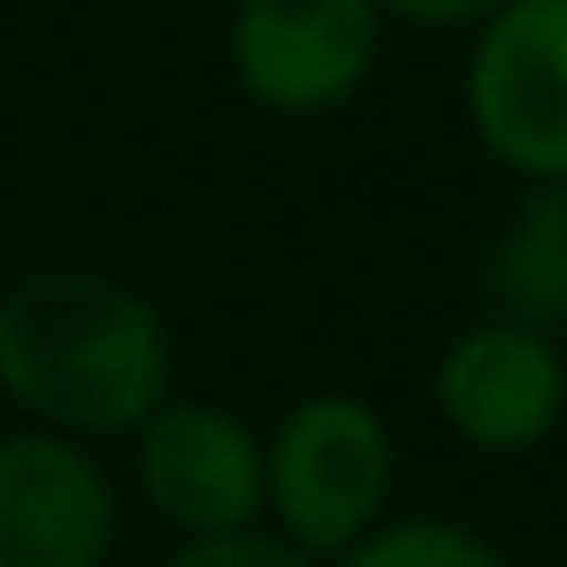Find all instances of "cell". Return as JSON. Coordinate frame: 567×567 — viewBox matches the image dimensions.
<instances>
[{
  "mask_svg": "<svg viewBox=\"0 0 567 567\" xmlns=\"http://www.w3.org/2000/svg\"><path fill=\"white\" fill-rule=\"evenodd\" d=\"M381 54L374 0H240L234 14V74L274 114L341 107Z\"/></svg>",
  "mask_w": 567,
  "mask_h": 567,
  "instance_id": "cell-5",
  "label": "cell"
},
{
  "mask_svg": "<svg viewBox=\"0 0 567 567\" xmlns=\"http://www.w3.org/2000/svg\"><path fill=\"white\" fill-rule=\"evenodd\" d=\"M374 8H388L401 21H421V28H481L507 0H374Z\"/></svg>",
  "mask_w": 567,
  "mask_h": 567,
  "instance_id": "cell-11",
  "label": "cell"
},
{
  "mask_svg": "<svg viewBox=\"0 0 567 567\" xmlns=\"http://www.w3.org/2000/svg\"><path fill=\"white\" fill-rule=\"evenodd\" d=\"M434 401L467 447L527 454L567 414V368H560L547 334L514 328V321H487V328H467L441 354Z\"/></svg>",
  "mask_w": 567,
  "mask_h": 567,
  "instance_id": "cell-7",
  "label": "cell"
},
{
  "mask_svg": "<svg viewBox=\"0 0 567 567\" xmlns=\"http://www.w3.org/2000/svg\"><path fill=\"white\" fill-rule=\"evenodd\" d=\"M467 114L501 167L567 181V0H507L481 21Z\"/></svg>",
  "mask_w": 567,
  "mask_h": 567,
  "instance_id": "cell-3",
  "label": "cell"
},
{
  "mask_svg": "<svg viewBox=\"0 0 567 567\" xmlns=\"http://www.w3.org/2000/svg\"><path fill=\"white\" fill-rule=\"evenodd\" d=\"M134 474L147 507L187 540L254 527L267 507V454L247 421L214 401H161L134 427Z\"/></svg>",
  "mask_w": 567,
  "mask_h": 567,
  "instance_id": "cell-4",
  "label": "cell"
},
{
  "mask_svg": "<svg viewBox=\"0 0 567 567\" xmlns=\"http://www.w3.org/2000/svg\"><path fill=\"white\" fill-rule=\"evenodd\" d=\"M267 454V507L295 547L348 554L361 534L381 527L394 487V441L388 421L361 394H308L280 414Z\"/></svg>",
  "mask_w": 567,
  "mask_h": 567,
  "instance_id": "cell-2",
  "label": "cell"
},
{
  "mask_svg": "<svg viewBox=\"0 0 567 567\" xmlns=\"http://www.w3.org/2000/svg\"><path fill=\"white\" fill-rule=\"evenodd\" d=\"M341 567H507V560L481 534L421 514V520H381L341 554Z\"/></svg>",
  "mask_w": 567,
  "mask_h": 567,
  "instance_id": "cell-9",
  "label": "cell"
},
{
  "mask_svg": "<svg viewBox=\"0 0 567 567\" xmlns=\"http://www.w3.org/2000/svg\"><path fill=\"white\" fill-rule=\"evenodd\" d=\"M487 295L514 328H567V181H534L514 200L487 247Z\"/></svg>",
  "mask_w": 567,
  "mask_h": 567,
  "instance_id": "cell-8",
  "label": "cell"
},
{
  "mask_svg": "<svg viewBox=\"0 0 567 567\" xmlns=\"http://www.w3.org/2000/svg\"><path fill=\"white\" fill-rule=\"evenodd\" d=\"M167 567H321L308 547H295L288 534H260V527H234V534H207L187 540Z\"/></svg>",
  "mask_w": 567,
  "mask_h": 567,
  "instance_id": "cell-10",
  "label": "cell"
},
{
  "mask_svg": "<svg viewBox=\"0 0 567 567\" xmlns=\"http://www.w3.org/2000/svg\"><path fill=\"white\" fill-rule=\"evenodd\" d=\"M114 487L81 441L0 434V567H107Z\"/></svg>",
  "mask_w": 567,
  "mask_h": 567,
  "instance_id": "cell-6",
  "label": "cell"
},
{
  "mask_svg": "<svg viewBox=\"0 0 567 567\" xmlns=\"http://www.w3.org/2000/svg\"><path fill=\"white\" fill-rule=\"evenodd\" d=\"M174 381L161 315L114 274L48 267L0 295V394L48 434H134Z\"/></svg>",
  "mask_w": 567,
  "mask_h": 567,
  "instance_id": "cell-1",
  "label": "cell"
}]
</instances>
